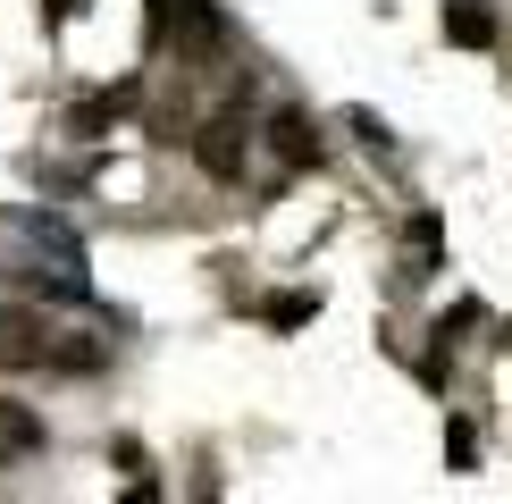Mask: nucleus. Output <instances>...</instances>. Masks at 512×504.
<instances>
[{
  "label": "nucleus",
  "mask_w": 512,
  "mask_h": 504,
  "mask_svg": "<svg viewBox=\"0 0 512 504\" xmlns=\"http://www.w3.org/2000/svg\"><path fill=\"white\" fill-rule=\"evenodd\" d=\"M269 152L286 160V168H311V160H319V135H311V118H303V110H277V118H269Z\"/></svg>",
  "instance_id": "20e7f679"
},
{
  "label": "nucleus",
  "mask_w": 512,
  "mask_h": 504,
  "mask_svg": "<svg viewBox=\"0 0 512 504\" xmlns=\"http://www.w3.org/2000/svg\"><path fill=\"white\" fill-rule=\"evenodd\" d=\"M51 446V429H42L34 404H0V462H34Z\"/></svg>",
  "instance_id": "7ed1b4c3"
},
{
  "label": "nucleus",
  "mask_w": 512,
  "mask_h": 504,
  "mask_svg": "<svg viewBox=\"0 0 512 504\" xmlns=\"http://www.w3.org/2000/svg\"><path fill=\"white\" fill-rule=\"evenodd\" d=\"M194 160H202V177L236 185V177H244V126H236V118H210V126H194Z\"/></svg>",
  "instance_id": "f03ea898"
},
{
  "label": "nucleus",
  "mask_w": 512,
  "mask_h": 504,
  "mask_svg": "<svg viewBox=\"0 0 512 504\" xmlns=\"http://www.w3.org/2000/svg\"><path fill=\"white\" fill-rule=\"evenodd\" d=\"M445 34H454V42H471V51H479V42H496V17H487L479 0H454V9H445Z\"/></svg>",
  "instance_id": "39448f33"
},
{
  "label": "nucleus",
  "mask_w": 512,
  "mask_h": 504,
  "mask_svg": "<svg viewBox=\"0 0 512 504\" xmlns=\"http://www.w3.org/2000/svg\"><path fill=\"white\" fill-rule=\"evenodd\" d=\"M59 9H84V0H59Z\"/></svg>",
  "instance_id": "423d86ee"
},
{
  "label": "nucleus",
  "mask_w": 512,
  "mask_h": 504,
  "mask_svg": "<svg viewBox=\"0 0 512 504\" xmlns=\"http://www.w3.org/2000/svg\"><path fill=\"white\" fill-rule=\"evenodd\" d=\"M34 362H51V328L34 311L0 303V370H34Z\"/></svg>",
  "instance_id": "f257e3e1"
}]
</instances>
